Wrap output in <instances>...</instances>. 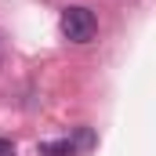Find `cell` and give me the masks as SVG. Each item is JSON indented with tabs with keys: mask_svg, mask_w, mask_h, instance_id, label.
<instances>
[{
	"mask_svg": "<svg viewBox=\"0 0 156 156\" xmlns=\"http://www.w3.org/2000/svg\"><path fill=\"white\" fill-rule=\"evenodd\" d=\"M40 156H76V145L69 138H58V142H40Z\"/></svg>",
	"mask_w": 156,
	"mask_h": 156,
	"instance_id": "2",
	"label": "cell"
},
{
	"mask_svg": "<svg viewBox=\"0 0 156 156\" xmlns=\"http://www.w3.org/2000/svg\"><path fill=\"white\" fill-rule=\"evenodd\" d=\"M0 156H15V142L11 138H0Z\"/></svg>",
	"mask_w": 156,
	"mask_h": 156,
	"instance_id": "3",
	"label": "cell"
},
{
	"mask_svg": "<svg viewBox=\"0 0 156 156\" xmlns=\"http://www.w3.org/2000/svg\"><path fill=\"white\" fill-rule=\"evenodd\" d=\"M62 37L69 40V44H91L94 40V33H98V18H94V11H87V7H80V4H73V7H66L62 11Z\"/></svg>",
	"mask_w": 156,
	"mask_h": 156,
	"instance_id": "1",
	"label": "cell"
}]
</instances>
